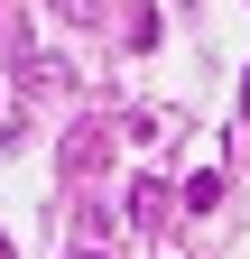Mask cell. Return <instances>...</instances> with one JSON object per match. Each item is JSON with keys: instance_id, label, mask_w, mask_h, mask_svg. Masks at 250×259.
<instances>
[{"instance_id": "obj_8", "label": "cell", "mask_w": 250, "mask_h": 259, "mask_svg": "<svg viewBox=\"0 0 250 259\" xmlns=\"http://www.w3.org/2000/svg\"><path fill=\"white\" fill-rule=\"evenodd\" d=\"M241 111H250V83H241Z\"/></svg>"}, {"instance_id": "obj_1", "label": "cell", "mask_w": 250, "mask_h": 259, "mask_svg": "<svg viewBox=\"0 0 250 259\" xmlns=\"http://www.w3.org/2000/svg\"><path fill=\"white\" fill-rule=\"evenodd\" d=\"M102 157H111V111H84L65 139H56V176H65V185H84Z\"/></svg>"}, {"instance_id": "obj_5", "label": "cell", "mask_w": 250, "mask_h": 259, "mask_svg": "<svg viewBox=\"0 0 250 259\" xmlns=\"http://www.w3.org/2000/svg\"><path fill=\"white\" fill-rule=\"evenodd\" d=\"M130 47H139V56L158 47V0H130Z\"/></svg>"}, {"instance_id": "obj_6", "label": "cell", "mask_w": 250, "mask_h": 259, "mask_svg": "<svg viewBox=\"0 0 250 259\" xmlns=\"http://www.w3.org/2000/svg\"><path fill=\"white\" fill-rule=\"evenodd\" d=\"M56 10H65V19H93V10H102V0H56Z\"/></svg>"}, {"instance_id": "obj_7", "label": "cell", "mask_w": 250, "mask_h": 259, "mask_svg": "<svg viewBox=\"0 0 250 259\" xmlns=\"http://www.w3.org/2000/svg\"><path fill=\"white\" fill-rule=\"evenodd\" d=\"M74 259H102V241H74Z\"/></svg>"}, {"instance_id": "obj_4", "label": "cell", "mask_w": 250, "mask_h": 259, "mask_svg": "<svg viewBox=\"0 0 250 259\" xmlns=\"http://www.w3.org/2000/svg\"><path fill=\"white\" fill-rule=\"evenodd\" d=\"M111 232V204H102V194H84V204H74V241H102Z\"/></svg>"}, {"instance_id": "obj_3", "label": "cell", "mask_w": 250, "mask_h": 259, "mask_svg": "<svg viewBox=\"0 0 250 259\" xmlns=\"http://www.w3.org/2000/svg\"><path fill=\"white\" fill-rule=\"evenodd\" d=\"M19 83L28 93H65V56H37V47H28L19 56Z\"/></svg>"}, {"instance_id": "obj_2", "label": "cell", "mask_w": 250, "mask_h": 259, "mask_svg": "<svg viewBox=\"0 0 250 259\" xmlns=\"http://www.w3.org/2000/svg\"><path fill=\"white\" fill-rule=\"evenodd\" d=\"M167 213H176V185H167V176H139V185H130V222H139V232H158Z\"/></svg>"}]
</instances>
